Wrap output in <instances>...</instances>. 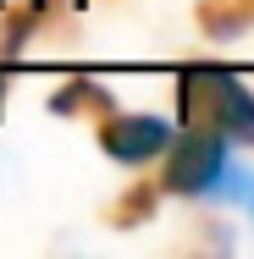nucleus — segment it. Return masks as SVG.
I'll list each match as a JSON object with an SVG mask.
<instances>
[{
    "label": "nucleus",
    "instance_id": "423d86ee",
    "mask_svg": "<svg viewBox=\"0 0 254 259\" xmlns=\"http://www.w3.org/2000/svg\"><path fill=\"white\" fill-rule=\"evenodd\" d=\"M194 22L204 39H243L254 28V0H194Z\"/></svg>",
    "mask_w": 254,
    "mask_h": 259
},
{
    "label": "nucleus",
    "instance_id": "f257e3e1",
    "mask_svg": "<svg viewBox=\"0 0 254 259\" xmlns=\"http://www.w3.org/2000/svg\"><path fill=\"white\" fill-rule=\"evenodd\" d=\"M177 121L194 133H215L221 144L254 149V94L227 66H183L177 72Z\"/></svg>",
    "mask_w": 254,
    "mask_h": 259
},
{
    "label": "nucleus",
    "instance_id": "f03ea898",
    "mask_svg": "<svg viewBox=\"0 0 254 259\" xmlns=\"http://www.w3.org/2000/svg\"><path fill=\"white\" fill-rule=\"evenodd\" d=\"M155 160H160V171H155L160 193H171V199H210L215 182H221V165H227V144L215 133L183 127V133L166 138V149Z\"/></svg>",
    "mask_w": 254,
    "mask_h": 259
},
{
    "label": "nucleus",
    "instance_id": "39448f33",
    "mask_svg": "<svg viewBox=\"0 0 254 259\" xmlns=\"http://www.w3.org/2000/svg\"><path fill=\"white\" fill-rule=\"evenodd\" d=\"M160 182L155 177H138L133 188H122L111 204H105V226H116V232H133V226H144L150 215H160Z\"/></svg>",
    "mask_w": 254,
    "mask_h": 259
},
{
    "label": "nucleus",
    "instance_id": "7ed1b4c3",
    "mask_svg": "<svg viewBox=\"0 0 254 259\" xmlns=\"http://www.w3.org/2000/svg\"><path fill=\"white\" fill-rule=\"evenodd\" d=\"M171 133H177L171 121H160L150 110H122V105H111L100 121H94V144L116 165H155V155L166 149Z\"/></svg>",
    "mask_w": 254,
    "mask_h": 259
},
{
    "label": "nucleus",
    "instance_id": "0eeeda50",
    "mask_svg": "<svg viewBox=\"0 0 254 259\" xmlns=\"http://www.w3.org/2000/svg\"><path fill=\"white\" fill-rule=\"evenodd\" d=\"M210 199H232V204H243L254 215V177H249V171H238V165L227 160V165H221V182H215Z\"/></svg>",
    "mask_w": 254,
    "mask_h": 259
},
{
    "label": "nucleus",
    "instance_id": "20e7f679",
    "mask_svg": "<svg viewBox=\"0 0 254 259\" xmlns=\"http://www.w3.org/2000/svg\"><path fill=\"white\" fill-rule=\"evenodd\" d=\"M116 105V94L94 83V77H66L61 89L50 94V116H72V121H100L105 110Z\"/></svg>",
    "mask_w": 254,
    "mask_h": 259
}]
</instances>
